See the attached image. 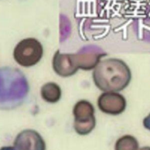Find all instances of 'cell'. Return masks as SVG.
Segmentation results:
<instances>
[{
    "mask_svg": "<svg viewBox=\"0 0 150 150\" xmlns=\"http://www.w3.org/2000/svg\"><path fill=\"white\" fill-rule=\"evenodd\" d=\"M92 77L95 86L103 92H118L125 89L131 80L129 67L122 60L107 58L101 60L94 67Z\"/></svg>",
    "mask_w": 150,
    "mask_h": 150,
    "instance_id": "1",
    "label": "cell"
},
{
    "mask_svg": "<svg viewBox=\"0 0 150 150\" xmlns=\"http://www.w3.org/2000/svg\"><path fill=\"white\" fill-rule=\"evenodd\" d=\"M29 84L25 74L18 68L0 67V110H12L25 101Z\"/></svg>",
    "mask_w": 150,
    "mask_h": 150,
    "instance_id": "2",
    "label": "cell"
},
{
    "mask_svg": "<svg viewBox=\"0 0 150 150\" xmlns=\"http://www.w3.org/2000/svg\"><path fill=\"white\" fill-rule=\"evenodd\" d=\"M43 55V47L35 38H27L20 40L13 50V57L17 64L23 67L37 64Z\"/></svg>",
    "mask_w": 150,
    "mask_h": 150,
    "instance_id": "3",
    "label": "cell"
},
{
    "mask_svg": "<svg viewBox=\"0 0 150 150\" xmlns=\"http://www.w3.org/2000/svg\"><path fill=\"white\" fill-rule=\"evenodd\" d=\"M94 113L93 105L86 100H80L74 104L73 108V128L77 134L86 135L94 129L96 125Z\"/></svg>",
    "mask_w": 150,
    "mask_h": 150,
    "instance_id": "4",
    "label": "cell"
},
{
    "mask_svg": "<svg viewBox=\"0 0 150 150\" xmlns=\"http://www.w3.org/2000/svg\"><path fill=\"white\" fill-rule=\"evenodd\" d=\"M107 53L96 45H87L81 47L78 52L73 53V57L76 67L89 71L94 69L101 58Z\"/></svg>",
    "mask_w": 150,
    "mask_h": 150,
    "instance_id": "5",
    "label": "cell"
},
{
    "mask_svg": "<svg viewBox=\"0 0 150 150\" xmlns=\"http://www.w3.org/2000/svg\"><path fill=\"white\" fill-rule=\"evenodd\" d=\"M97 105L103 112L117 115L125 111L127 101L124 96L118 92H103L98 98Z\"/></svg>",
    "mask_w": 150,
    "mask_h": 150,
    "instance_id": "6",
    "label": "cell"
},
{
    "mask_svg": "<svg viewBox=\"0 0 150 150\" xmlns=\"http://www.w3.org/2000/svg\"><path fill=\"white\" fill-rule=\"evenodd\" d=\"M16 150H46V142L42 135L33 129H25L16 136L13 141Z\"/></svg>",
    "mask_w": 150,
    "mask_h": 150,
    "instance_id": "7",
    "label": "cell"
},
{
    "mask_svg": "<svg viewBox=\"0 0 150 150\" xmlns=\"http://www.w3.org/2000/svg\"><path fill=\"white\" fill-rule=\"evenodd\" d=\"M72 53H62L57 50L52 59V68L56 74L62 77H70L78 71Z\"/></svg>",
    "mask_w": 150,
    "mask_h": 150,
    "instance_id": "8",
    "label": "cell"
},
{
    "mask_svg": "<svg viewBox=\"0 0 150 150\" xmlns=\"http://www.w3.org/2000/svg\"><path fill=\"white\" fill-rule=\"evenodd\" d=\"M40 96L46 102L51 104L57 103L62 97V89L55 82L45 83L40 88Z\"/></svg>",
    "mask_w": 150,
    "mask_h": 150,
    "instance_id": "9",
    "label": "cell"
},
{
    "mask_svg": "<svg viewBox=\"0 0 150 150\" xmlns=\"http://www.w3.org/2000/svg\"><path fill=\"white\" fill-rule=\"evenodd\" d=\"M139 143L137 138L131 135H124L115 142L114 150H138Z\"/></svg>",
    "mask_w": 150,
    "mask_h": 150,
    "instance_id": "10",
    "label": "cell"
},
{
    "mask_svg": "<svg viewBox=\"0 0 150 150\" xmlns=\"http://www.w3.org/2000/svg\"><path fill=\"white\" fill-rule=\"evenodd\" d=\"M142 124L145 128L150 131V113L144 118Z\"/></svg>",
    "mask_w": 150,
    "mask_h": 150,
    "instance_id": "11",
    "label": "cell"
},
{
    "mask_svg": "<svg viewBox=\"0 0 150 150\" xmlns=\"http://www.w3.org/2000/svg\"><path fill=\"white\" fill-rule=\"evenodd\" d=\"M0 150H16L14 146H5L0 148Z\"/></svg>",
    "mask_w": 150,
    "mask_h": 150,
    "instance_id": "12",
    "label": "cell"
},
{
    "mask_svg": "<svg viewBox=\"0 0 150 150\" xmlns=\"http://www.w3.org/2000/svg\"><path fill=\"white\" fill-rule=\"evenodd\" d=\"M138 150H150V146H143L140 148H138Z\"/></svg>",
    "mask_w": 150,
    "mask_h": 150,
    "instance_id": "13",
    "label": "cell"
}]
</instances>
